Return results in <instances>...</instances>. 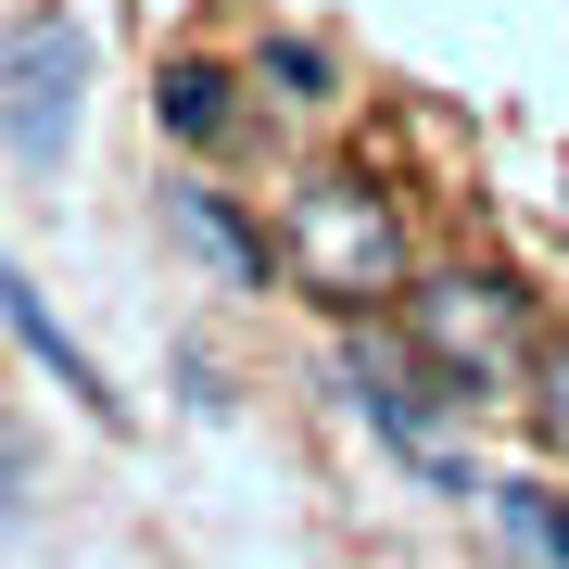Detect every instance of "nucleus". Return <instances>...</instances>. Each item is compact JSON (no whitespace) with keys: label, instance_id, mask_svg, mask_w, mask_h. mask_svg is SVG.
<instances>
[{"label":"nucleus","instance_id":"obj_2","mask_svg":"<svg viewBox=\"0 0 569 569\" xmlns=\"http://www.w3.org/2000/svg\"><path fill=\"white\" fill-rule=\"evenodd\" d=\"M279 266L291 291H317L329 317H367V305H406V228H392V203L367 178H305L279 203Z\"/></svg>","mask_w":569,"mask_h":569},{"label":"nucleus","instance_id":"obj_1","mask_svg":"<svg viewBox=\"0 0 569 569\" xmlns=\"http://www.w3.org/2000/svg\"><path fill=\"white\" fill-rule=\"evenodd\" d=\"M406 342L430 367V392H456V406H481V392H507V380L545 367L531 291L493 279V266H430V279H406Z\"/></svg>","mask_w":569,"mask_h":569},{"label":"nucleus","instance_id":"obj_5","mask_svg":"<svg viewBox=\"0 0 569 569\" xmlns=\"http://www.w3.org/2000/svg\"><path fill=\"white\" fill-rule=\"evenodd\" d=\"M152 114L178 127V140H228V77H216V63H164Z\"/></svg>","mask_w":569,"mask_h":569},{"label":"nucleus","instance_id":"obj_6","mask_svg":"<svg viewBox=\"0 0 569 569\" xmlns=\"http://www.w3.org/2000/svg\"><path fill=\"white\" fill-rule=\"evenodd\" d=\"M507 531H519L531 557H557V569H569V507H545V493H507Z\"/></svg>","mask_w":569,"mask_h":569},{"label":"nucleus","instance_id":"obj_7","mask_svg":"<svg viewBox=\"0 0 569 569\" xmlns=\"http://www.w3.org/2000/svg\"><path fill=\"white\" fill-rule=\"evenodd\" d=\"M531 418H545V443L569 456V342H557L545 367H531Z\"/></svg>","mask_w":569,"mask_h":569},{"label":"nucleus","instance_id":"obj_4","mask_svg":"<svg viewBox=\"0 0 569 569\" xmlns=\"http://www.w3.org/2000/svg\"><path fill=\"white\" fill-rule=\"evenodd\" d=\"M0 329H13V342L39 355L51 380H63V406H77L89 430H127V392L102 380V367H89V342H77V329H63V317L39 305V291H26V266H13V253H0Z\"/></svg>","mask_w":569,"mask_h":569},{"label":"nucleus","instance_id":"obj_3","mask_svg":"<svg viewBox=\"0 0 569 569\" xmlns=\"http://www.w3.org/2000/svg\"><path fill=\"white\" fill-rule=\"evenodd\" d=\"M77 77H89V39L63 13H26L13 39H0V140L26 164L63 152V127H77Z\"/></svg>","mask_w":569,"mask_h":569}]
</instances>
